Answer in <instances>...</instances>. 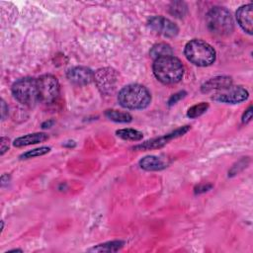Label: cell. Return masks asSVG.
Here are the masks:
<instances>
[{"label":"cell","mask_w":253,"mask_h":253,"mask_svg":"<svg viewBox=\"0 0 253 253\" xmlns=\"http://www.w3.org/2000/svg\"><path fill=\"white\" fill-rule=\"evenodd\" d=\"M150 56L154 59H157L159 57H163V56H168V55H173V50L171 48V46L167 43L164 42H160V43H156L154 44L150 51Z\"/></svg>","instance_id":"obj_16"},{"label":"cell","mask_w":253,"mask_h":253,"mask_svg":"<svg viewBox=\"0 0 253 253\" xmlns=\"http://www.w3.org/2000/svg\"><path fill=\"white\" fill-rule=\"evenodd\" d=\"M148 26L156 33L167 38H173L177 36L179 32V29L176 24L162 16L151 17L148 20Z\"/></svg>","instance_id":"obj_8"},{"label":"cell","mask_w":253,"mask_h":253,"mask_svg":"<svg viewBox=\"0 0 253 253\" xmlns=\"http://www.w3.org/2000/svg\"><path fill=\"white\" fill-rule=\"evenodd\" d=\"M48 138V135L44 132H35V133H29L23 136H20L16 138L13 142V144L16 147H23L31 144H36L40 142H43Z\"/></svg>","instance_id":"obj_14"},{"label":"cell","mask_w":253,"mask_h":253,"mask_svg":"<svg viewBox=\"0 0 253 253\" xmlns=\"http://www.w3.org/2000/svg\"><path fill=\"white\" fill-rule=\"evenodd\" d=\"M116 134L126 140H131V141H138L143 137L142 132L139 130L133 129V128H122L118 129L116 131Z\"/></svg>","instance_id":"obj_19"},{"label":"cell","mask_w":253,"mask_h":253,"mask_svg":"<svg viewBox=\"0 0 253 253\" xmlns=\"http://www.w3.org/2000/svg\"><path fill=\"white\" fill-rule=\"evenodd\" d=\"M125 242L121 240H115V241H109L102 244H99L93 248L90 249V251H96V252H116L120 250L124 246Z\"/></svg>","instance_id":"obj_17"},{"label":"cell","mask_w":253,"mask_h":253,"mask_svg":"<svg viewBox=\"0 0 253 253\" xmlns=\"http://www.w3.org/2000/svg\"><path fill=\"white\" fill-rule=\"evenodd\" d=\"M211 187H212L211 185H199L198 187L195 188V193H196V194H201V193L207 192V191H209Z\"/></svg>","instance_id":"obj_26"},{"label":"cell","mask_w":253,"mask_h":253,"mask_svg":"<svg viewBox=\"0 0 253 253\" xmlns=\"http://www.w3.org/2000/svg\"><path fill=\"white\" fill-rule=\"evenodd\" d=\"M139 166L146 171H158L164 169L166 167V163L157 156L149 155L139 160Z\"/></svg>","instance_id":"obj_15"},{"label":"cell","mask_w":253,"mask_h":253,"mask_svg":"<svg viewBox=\"0 0 253 253\" xmlns=\"http://www.w3.org/2000/svg\"><path fill=\"white\" fill-rule=\"evenodd\" d=\"M209 108V104L208 103H205V102H202L200 104H197V105H194L192 106L188 112H187V116L191 119H195V118H198L200 116H202L204 113H206V111L208 110Z\"/></svg>","instance_id":"obj_20"},{"label":"cell","mask_w":253,"mask_h":253,"mask_svg":"<svg viewBox=\"0 0 253 253\" xmlns=\"http://www.w3.org/2000/svg\"><path fill=\"white\" fill-rule=\"evenodd\" d=\"M230 85H232L231 77H228V76H215V77L211 78L208 81H206L202 85L201 90L204 93H209V92H211L212 90L218 91V90L226 88V87H228Z\"/></svg>","instance_id":"obj_13"},{"label":"cell","mask_w":253,"mask_h":253,"mask_svg":"<svg viewBox=\"0 0 253 253\" xmlns=\"http://www.w3.org/2000/svg\"><path fill=\"white\" fill-rule=\"evenodd\" d=\"M248 91L242 86L230 85L226 88L216 91L211 97L212 100L226 103V104H238L245 101L248 98Z\"/></svg>","instance_id":"obj_7"},{"label":"cell","mask_w":253,"mask_h":253,"mask_svg":"<svg viewBox=\"0 0 253 253\" xmlns=\"http://www.w3.org/2000/svg\"><path fill=\"white\" fill-rule=\"evenodd\" d=\"M12 94L21 104L29 107L34 106L39 102L38 79L24 77L17 80L12 86Z\"/></svg>","instance_id":"obj_5"},{"label":"cell","mask_w":253,"mask_h":253,"mask_svg":"<svg viewBox=\"0 0 253 253\" xmlns=\"http://www.w3.org/2000/svg\"><path fill=\"white\" fill-rule=\"evenodd\" d=\"M7 113H8V107L6 106L5 102L3 100H1V118H2V120L5 119Z\"/></svg>","instance_id":"obj_27"},{"label":"cell","mask_w":253,"mask_h":253,"mask_svg":"<svg viewBox=\"0 0 253 253\" xmlns=\"http://www.w3.org/2000/svg\"><path fill=\"white\" fill-rule=\"evenodd\" d=\"M184 53L189 61L198 66H209L215 60V50L202 40L190 41L185 45Z\"/></svg>","instance_id":"obj_4"},{"label":"cell","mask_w":253,"mask_h":253,"mask_svg":"<svg viewBox=\"0 0 253 253\" xmlns=\"http://www.w3.org/2000/svg\"><path fill=\"white\" fill-rule=\"evenodd\" d=\"M94 80L102 92L108 93L111 91V89L115 88V84L117 82V74L115 70L111 68L100 69L95 73Z\"/></svg>","instance_id":"obj_11"},{"label":"cell","mask_w":253,"mask_h":253,"mask_svg":"<svg viewBox=\"0 0 253 253\" xmlns=\"http://www.w3.org/2000/svg\"><path fill=\"white\" fill-rule=\"evenodd\" d=\"M253 5L247 4L241 6L237 12H236V19L239 24V26L248 33L249 35H252L253 32Z\"/></svg>","instance_id":"obj_12"},{"label":"cell","mask_w":253,"mask_h":253,"mask_svg":"<svg viewBox=\"0 0 253 253\" xmlns=\"http://www.w3.org/2000/svg\"><path fill=\"white\" fill-rule=\"evenodd\" d=\"M185 95H186V92H185V91H180V92H178V93H176V94H173V95L171 96V98L169 99V101H168V105H169V106H172V105L176 104L179 100H181L182 98H184Z\"/></svg>","instance_id":"obj_23"},{"label":"cell","mask_w":253,"mask_h":253,"mask_svg":"<svg viewBox=\"0 0 253 253\" xmlns=\"http://www.w3.org/2000/svg\"><path fill=\"white\" fill-rule=\"evenodd\" d=\"M38 79L39 101L42 103L53 102L59 94V83L57 79L50 74H44Z\"/></svg>","instance_id":"obj_6"},{"label":"cell","mask_w":253,"mask_h":253,"mask_svg":"<svg viewBox=\"0 0 253 253\" xmlns=\"http://www.w3.org/2000/svg\"><path fill=\"white\" fill-rule=\"evenodd\" d=\"M9 148V138L2 136L1 137V155H3Z\"/></svg>","instance_id":"obj_25"},{"label":"cell","mask_w":253,"mask_h":253,"mask_svg":"<svg viewBox=\"0 0 253 253\" xmlns=\"http://www.w3.org/2000/svg\"><path fill=\"white\" fill-rule=\"evenodd\" d=\"M189 129H190V126H182V127L177 128V129H175L174 131H172V132H170V133H167V134H165V135H163V136H160V137H157V138H153V139L147 140V141H145V142H143V143H140V144H138V145H135V146L133 147V149L148 150V149L160 148V147L164 146V145H165L168 141H170L171 139L183 135V134L186 133Z\"/></svg>","instance_id":"obj_9"},{"label":"cell","mask_w":253,"mask_h":253,"mask_svg":"<svg viewBox=\"0 0 253 253\" xmlns=\"http://www.w3.org/2000/svg\"><path fill=\"white\" fill-rule=\"evenodd\" d=\"M152 70L155 77L163 84L178 83L184 75V66L174 55L154 59Z\"/></svg>","instance_id":"obj_1"},{"label":"cell","mask_w":253,"mask_h":253,"mask_svg":"<svg viewBox=\"0 0 253 253\" xmlns=\"http://www.w3.org/2000/svg\"><path fill=\"white\" fill-rule=\"evenodd\" d=\"M49 150H50V147L42 146V147L35 148V149L29 150V151L23 153V154L20 156V158H21V159H29V158H34V157L42 156V155H44V154H46L47 152H49Z\"/></svg>","instance_id":"obj_21"},{"label":"cell","mask_w":253,"mask_h":253,"mask_svg":"<svg viewBox=\"0 0 253 253\" xmlns=\"http://www.w3.org/2000/svg\"><path fill=\"white\" fill-rule=\"evenodd\" d=\"M53 121H48V122H45V123H43L42 125V128H46V127H50V126L51 125H53Z\"/></svg>","instance_id":"obj_28"},{"label":"cell","mask_w":253,"mask_h":253,"mask_svg":"<svg viewBox=\"0 0 253 253\" xmlns=\"http://www.w3.org/2000/svg\"><path fill=\"white\" fill-rule=\"evenodd\" d=\"M68 80L75 85H87L94 81L95 73L88 67L75 66L67 71Z\"/></svg>","instance_id":"obj_10"},{"label":"cell","mask_w":253,"mask_h":253,"mask_svg":"<svg viewBox=\"0 0 253 253\" xmlns=\"http://www.w3.org/2000/svg\"><path fill=\"white\" fill-rule=\"evenodd\" d=\"M187 12V6L184 2H173L170 6V13L177 18H182Z\"/></svg>","instance_id":"obj_22"},{"label":"cell","mask_w":253,"mask_h":253,"mask_svg":"<svg viewBox=\"0 0 253 253\" xmlns=\"http://www.w3.org/2000/svg\"><path fill=\"white\" fill-rule=\"evenodd\" d=\"M105 116L116 123H129L132 120V117L130 114L126 112H122L118 110H107L105 112Z\"/></svg>","instance_id":"obj_18"},{"label":"cell","mask_w":253,"mask_h":253,"mask_svg":"<svg viewBox=\"0 0 253 253\" xmlns=\"http://www.w3.org/2000/svg\"><path fill=\"white\" fill-rule=\"evenodd\" d=\"M209 31L217 37H227L233 32V19L223 7H213L206 16Z\"/></svg>","instance_id":"obj_3"},{"label":"cell","mask_w":253,"mask_h":253,"mask_svg":"<svg viewBox=\"0 0 253 253\" xmlns=\"http://www.w3.org/2000/svg\"><path fill=\"white\" fill-rule=\"evenodd\" d=\"M251 119H252V106H250V107L244 112V114H243V116H242V123H243V124H247V123H249V122L251 121Z\"/></svg>","instance_id":"obj_24"},{"label":"cell","mask_w":253,"mask_h":253,"mask_svg":"<svg viewBox=\"0 0 253 253\" xmlns=\"http://www.w3.org/2000/svg\"><path fill=\"white\" fill-rule=\"evenodd\" d=\"M122 107L129 110H141L151 102L149 91L140 84H129L125 86L118 95Z\"/></svg>","instance_id":"obj_2"}]
</instances>
